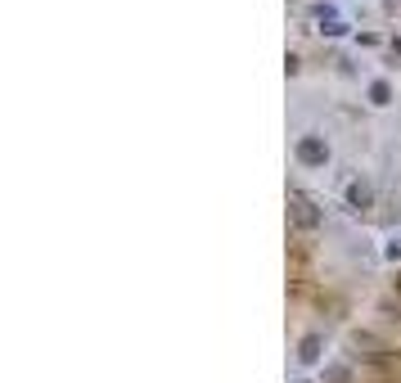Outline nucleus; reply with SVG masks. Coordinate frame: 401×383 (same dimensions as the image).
<instances>
[{"label":"nucleus","mask_w":401,"mask_h":383,"mask_svg":"<svg viewBox=\"0 0 401 383\" xmlns=\"http://www.w3.org/2000/svg\"><path fill=\"white\" fill-rule=\"evenodd\" d=\"M293 158H298V167H311V172H320V167H329V158H334V149H329L325 135H298V144H293Z\"/></svg>","instance_id":"1"},{"label":"nucleus","mask_w":401,"mask_h":383,"mask_svg":"<svg viewBox=\"0 0 401 383\" xmlns=\"http://www.w3.org/2000/svg\"><path fill=\"white\" fill-rule=\"evenodd\" d=\"M289 217L298 230H315V226H325V212L315 208V203H307V198H293L289 203Z\"/></svg>","instance_id":"2"},{"label":"nucleus","mask_w":401,"mask_h":383,"mask_svg":"<svg viewBox=\"0 0 401 383\" xmlns=\"http://www.w3.org/2000/svg\"><path fill=\"white\" fill-rule=\"evenodd\" d=\"M343 203L352 212H365V208H374V189H370V181H347V189H343Z\"/></svg>","instance_id":"3"},{"label":"nucleus","mask_w":401,"mask_h":383,"mask_svg":"<svg viewBox=\"0 0 401 383\" xmlns=\"http://www.w3.org/2000/svg\"><path fill=\"white\" fill-rule=\"evenodd\" d=\"M320 361H325V339H320V334H302V339H298V365L311 370V365H320Z\"/></svg>","instance_id":"4"},{"label":"nucleus","mask_w":401,"mask_h":383,"mask_svg":"<svg viewBox=\"0 0 401 383\" xmlns=\"http://www.w3.org/2000/svg\"><path fill=\"white\" fill-rule=\"evenodd\" d=\"M365 99H370V109H388L392 99H397V90H392L388 77H374V81L365 86Z\"/></svg>","instance_id":"5"},{"label":"nucleus","mask_w":401,"mask_h":383,"mask_svg":"<svg viewBox=\"0 0 401 383\" xmlns=\"http://www.w3.org/2000/svg\"><path fill=\"white\" fill-rule=\"evenodd\" d=\"M320 379L325 383H352V365L347 361H329L325 370H320Z\"/></svg>","instance_id":"6"},{"label":"nucleus","mask_w":401,"mask_h":383,"mask_svg":"<svg viewBox=\"0 0 401 383\" xmlns=\"http://www.w3.org/2000/svg\"><path fill=\"white\" fill-rule=\"evenodd\" d=\"M311 14H315V23L325 27V23H334V18H338V5H329V0H325V5H315Z\"/></svg>","instance_id":"7"},{"label":"nucleus","mask_w":401,"mask_h":383,"mask_svg":"<svg viewBox=\"0 0 401 383\" xmlns=\"http://www.w3.org/2000/svg\"><path fill=\"white\" fill-rule=\"evenodd\" d=\"M320 32H325V36H347V23H343V18H334V23H325Z\"/></svg>","instance_id":"8"},{"label":"nucleus","mask_w":401,"mask_h":383,"mask_svg":"<svg viewBox=\"0 0 401 383\" xmlns=\"http://www.w3.org/2000/svg\"><path fill=\"white\" fill-rule=\"evenodd\" d=\"M383 257H388V262H401V235H397V239H388V248H383Z\"/></svg>","instance_id":"9"},{"label":"nucleus","mask_w":401,"mask_h":383,"mask_svg":"<svg viewBox=\"0 0 401 383\" xmlns=\"http://www.w3.org/2000/svg\"><path fill=\"white\" fill-rule=\"evenodd\" d=\"M397 289H401V271H397Z\"/></svg>","instance_id":"10"},{"label":"nucleus","mask_w":401,"mask_h":383,"mask_svg":"<svg viewBox=\"0 0 401 383\" xmlns=\"http://www.w3.org/2000/svg\"><path fill=\"white\" fill-rule=\"evenodd\" d=\"M293 383H307V379H293Z\"/></svg>","instance_id":"11"}]
</instances>
